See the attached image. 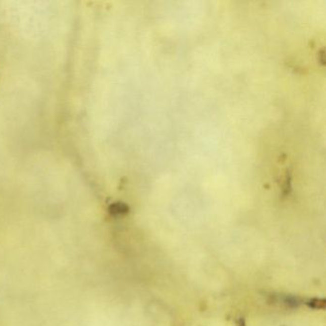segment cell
<instances>
[{"label":"cell","mask_w":326,"mask_h":326,"mask_svg":"<svg viewBox=\"0 0 326 326\" xmlns=\"http://www.w3.org/2000/svg\"><path fill=\"white\" fill-rule=\"evenodd\" d=\"M306 305L312 309H325V299H311L306 301Z\"/></svg>","instance_id":"obj_3"},{"label":"cell","mask_w":326,"mask_h":326,"mask_svg":"<svg viewBox=\"0 0 326 326\" xmlns=\"http://www.w3.org/2000/svg\"><path fill=\"white\" fill-rule=\"evenodd\" d=\"M238 326H246L245 325V322L243 319H240V320H239V322H238Z\"/></svg>","instance_id":"obj_4"},{"label":"cell","mask_w":326,"mask_h":326,"mask_svg":"<svg viewBox=\"0 0 326 326\" xmlns=\"http://www.w3.org/2000/svg\"><path fill=\"white\" fill-rule=\"evenodd\" d=\"M276 300L277 302H281L282 304L289 306V307H298L299 305V300L298 298L296 297H292V296H277L276 297Z\"/></svg>","instance_id":"obj_1"},{"label":"cell","mask_w":326,"mask_h":326,"mask_svg":"<svg viewBox=\"0 0 326 326\" xmlns=\"http://www.w3.org/2000/svg\"><path fill=\"white\" fill-rule=\"evenodd\" d=\"M109 211L111 214L114 215L124 214L128 211V207L124 203H115L109 207Z\"/></svg>","instance_id":"obj_2"}]
</instances>
